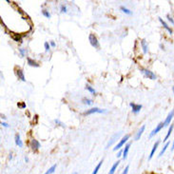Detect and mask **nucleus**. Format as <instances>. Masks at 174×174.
<instances>
[{"label":"nucleus","mask_w":174,"mask_h":174,"mask_svg":"<svg viewBox=\"0 0 174 174\" xmlns=\"http://www.w3.org/2000/svg\"><path fill=\"white\" fill-rule=\"evenodd\" d=\"M128 169H129V166H127L126 167H125V169L123 170V172H122V174H127V172H128Z\"/></svg>","instance_id":"obj_32"},{"label":"nucleus","mask_w":174,"mask_h":174,"mask_svg":"<svg viewBox=\"0 0 174 174\" xmlns=\"http://www.w3.org/2000/svg\"><path fill=\"white\" fill-rule=\"evenodd\" d=\"M9 158H10V159H12V154H11V155H10V156H9Z\"/></svg>","instance_id":"obj_40"},{"label":"nucleus","mask_w":174,"mask_h":174,"mask_svg":"<svg viewBox=\"0 0 174 174\" xmlns=\"http://www.w3.org/2000/svg\"><path fill=\"white\" fill-rule=\"evenodd\" d=\"M60 12H62V13H66L68 11H67V7L65 6V5H61V7H60Z\"/></svg>","instance_id":"obj_28"},{"label":"nucleus","mask_w":174,"mask_h":174,"mask_svg":"<svg viewBox=\"0 0 174 174\" xmlns=\"http://www.w3.org/2000/svg\"><path fill=\"white\" fill-rule=\"evenodd\" d=\"M129 137H130V136H129V134L125 135V136H124V137H123V138L120 140V142H119L118 144H117V145H116V146L113 148V150L116 151L117 149H121V148H122V147H123V146H124V145H125V144L127 142V140L129 139Z\"/></svg>","instance_id":"obj_3"},{"label":"nucleus","mask_w":174,"mask_h":174,"mask_svg":"<svg viewBox=\"0 0 174 174\" xmlns=\"http://www.w3.org/2000/svg\"><path fill=\"white\" fill-rule=\"evenodd\" d=\"M72 174H77V172H73Z\"/></svg>","instance_id":"obj_42"},{"label":"nucleus","mask_w":174,"mask_h":174,"mask_svg":"<svg viewBox=\"0 0 174 174\" xmlns=\"http://www.w3.org/2000/svg\"><path fill=\"white\" fill-rule=\"evenodd\" d=\"M168 146H169V143H166V145L164 146V148L162 149V150L160 151V153H159V155H158V157H159V158H160V157H162V156L164 155V153L166 152V149L168 148Z\"/></svg>","instance_id":"obj_21"},{"label":"nucleus","mask_w":174,"mask_h":174,"mask_svg":"<svg viewBox=\"0 0 174 174\" xmlns=\"http://www.w3.org/2000/svg\"><path fill=\"white\" fill-rule=\"evenodd\" d=\"M27 61H28V65L31 66V67H34V68H38L39 67V64L37 63L36 61L32 60V58H30V57L27 58Z\"/></svg>","instance_id":"obj_15"},{"label":"nucleus","mask_w":174,"mask_h":174,"mask_svg":"<svg viewBox=\"0 0 174 174\" xmlns=\"http://www.w3.org/2000/svg\"><path fill=\"white\" fill-rule=\"evenodd\" d=\"M159 144H160V141H157V142L154 144V146H153V148H152V149H151L150 155H149V160H150V159H152V157L154 156V153H155V151H156L157 148H158Z\"/></svg>","instance_id":"obj_16"},{"label":"nucleus","mask_w":174,"mask_h":174,"mask_svg":"<svg viewBox=\"0 0 174 174\" xmlns=\"http://www.w3.org/2000/svg\"><path fill=\"white\" fill-rule=\"evenodd\" d=\"M30 147H31V149H32L33 151H36L40 149L41 145H40V143L38 142L37 140H35V139H32V140H31V142H30Z\"/></svg>","instance_id":"obj_6"},{"label":"nucleus","mask_w":174,"mask_h":174,"mask_svg":"<svg viewBox=\"0 0 174 174\" xmlns=\"http://www.w3.org/2000/svg\"><path fill=\"white\" fill-rule=\"evenodd\" d=\"M140 71L142 72L143 74H144L148 79H150V80L157 79V76L155 75V73H153V72L150 71L149 70H147V69H140Z\"/></svg>","instance_id":"obj_2"},{"label":"nucleus","mask_w":174,"mask_h":174,"mask_svg":"<svg viewBox=\"0 0 174 174\" xmlns=\"http://www.w3.org/2000/svg\"><path fill=\"white\" fill-rule=\"evenodd\" d=\"M164 127H165V124H164V122H161V123H159L158 125H157V127H155V128H154V129H153V130H152V131L150 132V134H149V139H150V138H152L154 135L157 134V133H158L159 131H160V130H161V129H162V128H163Z\"/></svg>","instance_id":"obj_5"},{"label":"nucleus","mask_w":174,"mask_h":174,"mask_svg":"<svg viewBox=\"0 0 174 174\" xmlns=\"http://www.w3.org/2000/svg\"><path fill=\"white\" fill-rule=\"evenodd\" d=\"M55 169H56V165H53V166H51L50 167V168H49V169H48L45 174H51V173H53V172L55 171Z\"/></svg>","instance_id":"obj_24"},{"label":"nucleus","mask_w":174,"mask_h":174,"mask_svg":"<svg viewBox=\"0 0 174 174\" xmlns=\"http://www.w3.org/2000/svg\"><path fill=\"white\" fill-rule=\"evenodd\" d=\"M145 128H146V127H145V125H144V126H142V127H140V129H139V130L136 132V134H135V137H134L135 141H138V140L141 138V136H142L143 132L145 131Z\"/></svg>","instance_id":"obj_10"},{"label":"nucleus","mask_w":174,"mask_h":174,"mask_svg":"<svg viewBox=\"0 0 174 174\" xmlns=\"http://www.w3.org/2000/svg\"><path fill=\"white\" fill-rule=\"evenodd\" d=\"M159 21H160L161 24L163 25V27H164V29H165V30H166V31L169 32L170 34L172 33V29H171V28H170V27H169V26H168V25H167V24H166V22H165V21L161 18V17H159Z\"/></svg>","instance_id":"obj_12"},{"label":"nucleus","mask_w":174,"mask_h":174,"mask_svg":"<svg viewBox=\"0 0 174 174\" xmlns=\"http://www.w3.org/2000/svg\"><path fill=\"white\" fill-rule=\"evenodd\" d=\"M54 122H55V124H57V125H59V126H61V127H66V126L64 125V123H62L60 120L55 119V120H54Z\"/></svg>","instance_id":"obj_30"},{"label":"nucleus","mask_w":174,"mask_h":174,"mask_svg":"<svg viewBox=\"0 0 174 174\" xmlns=\"http://www.w3.org/2000/svg\"><path fill=\"white\" fill-rule=\"evenodd\" d=\"M141 47L143 49V52L146 54V53H148V51H149V45H148V43H147V41L145 39L141 40Z\"/></svg>","instance_id":"obj_13"},{"label":"nucleus","mask_w":174,"mask_h":174,"mask_svg":"<svg viewBox=\"0 0 174 174\" xmlns=\"http://www.w3.org/2000/svg\"><path fill=\"white\" fill-rule=\"evenodd\" d=\"M19 52L21 54V57H24L27 53V50L26 49H19Z\"/></svg>","instance_id":"obj_27"},{"label":"nucleus","mask_w":174,"mask_h":174,"mask_svg":"<svg viewBox=\"0 0 174 174\" xmlns=\"http://www.w3.org/2000/svg\"><path fill=\"white\" fill-rule=\"evenodd\" d=\"M120 135H121V132H118V133H115V134L113 135V136H112V138H111V141H110V142L108 143V145H107V147H106V149H109V148L111 147V145H112V144H113V143L115 142V141H116V140L118 139L119 137H120Z\"/></svg>","instance_id":"obj_9"},{"label":"nucleus","mask_w":174,"mask_h":174,"mask_svg":"<svg viewBox=\"0 0 174 174\" xmlns=\"http://www.w3.org/2000/svg\"><path fill=\"white\" fill-rule=\"evenodd\" d=\"M93 113H107V111L98 109V108H92V109H89L87 111H85L84 115H89V114H93Z\"/></svg>","instance_id":"obj_4"},{"label":"nucleus","mask_w":174,"mask_h":174,"mask_svg":"<svg viewBox=\"0 0 174 174\" xmlns=\"http://www.w3.org/2000/svg\"><path fill=\"white\" fill-rule=\"evenodd\" d=\"M25 161H26V162H29V158H28V157H25Z\"/></svg>","instance_id":"obj_38"},{"label":"nucleus","mask_w":174,"mask_h":174,"mask_svg":"<svg viewBox=\"0 0 174 174\" xmlns=\"http://www.w3.org/2000/svg\"><path fill=\"white\" fill-rule=\"evenodd\" d=\"M88 41H89L90 45L94 48V49H99V48H100L98 39H97V37L95 36L93 33H89V35H88Z\"/></svg>","instance_id":"obj_1"},{"label":"nucleus","mask_w":174,"mask_h":174,"mask_svg":"<svg viewBox=\"0 0 174 174\" xmlns=\"http://www.w3.org/2000/svg\"><path fill=\"white\" fill-rule=\"evenodd\" d=\"M50 46H51V47H55L56 46V44L55 43H54V42H53V41H50Z\"/></svg>","instance_id":"obj_37"},{"label":"nucleus","mask_w":174,"mask_h":174,"mask_svg":"<svg viewBox=\"0 0 174 174\" xmlns=\"http://www.w3.org/2000/svg\"><path fill=\"white\" fill-rule=\"evenodd\" d=\"M44 48H45V50H46V51H50V45L48 42H45V43H44Z\"/></svg>","instance_id":"obj_29"},{"label":"nucleus","mask_w":174,"mask_h":174,"mask_svg":"<svg viewBox=\"0 0 174 174\" xmlns=\"http://www.w3.org/2000/svg\"><path fill=\"white\" fill-rule=\"evenodd\" d=\"M129 106L131 107V109H132L131 111H132V112H133L134 114L139 113L140 111H141V109H142V105H138V104H135V103H130Z\"/></svg>","instance_id":"obj_7"},{"label":"nucleus","mask_w":174,"mask_h":174,"mask_svg":"<svg viewBox=\"0 0 174 174\" xmlns=\"http://www.w3.org/2000/svg\"><path fill=\"white\" fill-rule=\"evenodd\" d=\"M171 149H172V150L174 149V141H173V144H172V148H171Z\"/></svg>","instance_id":"obj_39"},{"label":"nucleus","mask_w":174,"mask_h":174,"mask_svg":"<svg viewBox=\"0 0 174 174\" xmlns=\"http://www.w3.org/2000/svg\"><path fill=\"white\" fill-rule=\"evenodd\" d=\"M18 106H19L21 109H25V108H26V104L25 103H22L21 105H18Z\"/></svg>","instance_id":"obj_36"},{"label":"nucleus","mask_w":174,"mask_h":174,"mask_svg":"<svg viewBox=\"0 0 174 174\" xmlns=\"http://www.w3.org/2000/svg\"><path fill=\"white\" fill-rule=\"evenodd\" d=\"M86 89H87V90H88L90 93H92L93 95L96 94V90H95V89L92 87H90L89 85H87V86H86Z\"/></svg>","instance_id":"obj_25"},{"label":"nucleus","mask_w":174,"mask_h":174,"mask_svg":"<svg viewBox=\"0 0 174 174\" xmlns=\"http://www.w3.org/2000/svg\"><path fill=\"white\" fill-rule=\"evenodd\" d=\"M13 39L15 40V41H20V35H15V36H13Z\"/></svg>","instance_id":"obj_35"},{"label":"nucleus","mask_w":174,"mask_h":174,"mask_svg":"<svg viewBox=\"0 0 174 174\" xmlns=\"http://www.w3.org/2000/svg\"><path fill=\"white\" fill-rule=\"evenodd\" d=\"M15 144L16 146H18L19 148H22L23 147V142H22V140H21V138H20V135L17 134L15 135Z\"/></svg>","instance_id":"obj_18"},{"label":"nucleus","mask_w":174,"mask_h":174,"mask_svg":"<svg viewBox=\"0 0 174 174\" xmlns=\"http://www.w3.org/2000/svg\"><path fill=\"white\" fill-rule=\"evenodd\" d=\"M1 126L2 127H9L10 126H9L7 123H5V122H1Z\"/></svg>","instance_id":"obj_34"},{"label":"nucleus","mask_w":174,"mask_h":174,"mask_svg":"<svg viewBox=\"0 0 174 174\" xmlns=\"http://www.w3.org/2000/svg\"><path fill=\"white\" fill-rule=\"evenodd\" d=\"M16 75H17L18 79H20L21 81H23V82L26 81V79H25V75H24V72L21 69H19V68L16 69Z\"/></svg>","instance_id":"obj_11"},{"label":"nucleus","mask_w":174,"mask_h":174,"mask_svg":"<svg viewBox=\"0 0 174 174\" xmlns=\"http://www.w3.org/2000/svg\"><path fill=\"white\" fill-rule=\"evenodd\" d=\"M120 10H121L124 13L127 14V15H131V14H132V12H131V11H129L128 9L125 8V7H123V6H122V7H120Z\"/></svg>","instance_id":"obj_22"},{"label":"nucleus","mask_w":174,"mask_h":174,"mask_svg":"<svg viewBox=\"0 0 174 174\" xmlns=\"http://www.w3.org/2000/svg\"><path fill=\"white\" fill-rule=\"evenodd\" d=\"M166 18H167V20H168V21H169V22H170V23H171L174 26V19H173V18H172L171 16L169 15V14H167V15H166Z\"/></svg>","instance_id":"obj_31"},{"label":"nucleus","mask_w":174,"mask_h":174,"mask_svg":"<svg viewBox=\"0 0 174 174\" xmlns=\"http://www.w3.org/2000/svg\"><path fill=\"white\" fill-rule=\"evenodd\" d=\"M121 156H123V150H119V152L117 153V155H116V157H117V158L121 157Z\"/></svg>","instance_id":"obj_33"},{"label":"nucleus","mask_w":174,"mask_h":174,"mask_svg":"<svg viewBox=\"0 0 174 174\" xmlns=\"http://www.w3.org/2000/svg\"><path fill=\"white\" fill-rule=\"evenodd\" d=\"M82 102H83V104H85V105H87V106H91V105L93 104V101H92L91 99H88V98H84V99L82 100Z\"/></svg>","instance_id":"obj_23"},{"label":"nucleus","mask_w":174,"mask_h":174,"mask_svg":"<svg viewBox=\"0 0 174 174\" xmlns=\"http://www.w3.org/2000/svg\"><path fill=\"white\" fill-rule=\"evenodd\" d=\"M119 164H120V161H117V162H115V163L112 165L111 168L110 169V172H109V174H114V173H115V171H116V169H117V167H118Z\"/></svg>","instance_id":"obj_17"},{"label":"nucleus","mask_w":174,"mask_h":174,"mask_svg":"<svg viewBox=\"0 0 174 174\" xmlns=\"http://www.w3.org/2000/svg\"><path fill=\"white\" fill-rule=\"evenodd\" d=\"M103 159H102V160H101V161H100V162H99V163H98V165H97V166H95V168H94V170H93V171H92V173L91 174H97L98 173V171H99V169H100V167H101V166H102V164H103Z\"/></svg>","instance_id":"obj_20"},{"label":"nucleus","mask_w":174,"mask_h":174,"mask_svg":"<svg viewBox=\"0 0 174 174\" xmlns=\"http://www.w3.org/2000/svg\"><path fill=\"white\" fill-rule=\"evenodd\" d=\"M173 117H174V110H172V111L168 113V115H167V117L166 118V120L164 121L165 127H167V126H169V125H170V122H171V120H172Z\"/></svg>","instance_id":"obj_8"},{"label":"nucleus","mask_w":174,"mask_h":174,"mask_svg":"<svg viewBox=\"0 0 174 174\" xmlns=\"http://www.w3.org/2000/svg\"><path fill=\"white\" fill-rule=\"evenodd\" d=\"M130 143H127V145L125 146V149H124V150H123V159L125 160V159H127V153H128V150H129V148H130Z\"/></svg>","instance_id":"obj_14"},{"label":"nucleus","mask_w":174,"mask_h":174,"mask_svg":"<svg viewBox=\"0 0 174 174\" xmlns=\"http://www.w3.org/2000/svg\"><path fill=\"white\" fill-rule=\"evenodd\" d=\"M172 91H173V92H174V86H173V87H172Z\"/></svg>","instance_id":"obj_41"},{"label":"nucleus","mask_w":174,"mask_h":174,"mask_svg":"<svg viewBox=\"0 0 174 174\" xmlns=\"http://www.w3.org/2000/svg\"><path fill=\"white\" fill-rule=\"evenodd\" d=\"M42 14L45 16V17H47V18H50V13L49 12V11H47V10H42Z\"/></svg>","instance_id":"obj_26"},{"label":"nucleus","mask_w":174,"mask_h":174,"mask_svg":"<svg viewBox=\"0 0 174 174\" xmlns=\"http://www.w3.org/2000/svg\"><path fill=\"white\" fill-rule=\"evenodd\" d=\"M173 127H174V125L173 124H170V127H169V128H168V131H167V133H166V137H165V139L163 140L164 142H166V140L169 138V136L171 135V132H172V130H173Z\"/></svg>","instance_id":"obj_19"}]
</instances>
